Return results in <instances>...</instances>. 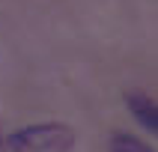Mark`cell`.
Returning a JSON list of instances; mask_svg holds the SVG:
<instances>
[{
  "label": "cell",
  "mask_w": 158,
  "mask_h": 152,
  "mask_svg": "<svg viewBox=\"0 0 158 152\" xmlns=\"http://www.w3.org/2000/svg\"><path fill=\"white\" fill-rule=\"evenodd\" d=\"M110 152H155L149 146V143L137 140V137H131V134H114L110 137Z\"/></svg>",
  "instance_id": "cell-3"
},
{
  "label": "cell",
  "mask_w": 158,
  "mask_h": 152,
  "mask_svg": "<svg viewBox=\"0 0 158 152\" xmlns=\"http://www.w3.org/2000/svg\"><path fill=\"white\" fill-rule=\"evenodd\" d=\"M0 146H3V137H0Z\"/></svg>",
  "instance_id": "cell-4"
},
{
  "label": "cell",
  "mask_w": 158,
  "mask_h": 152,
  "mask_svg": "<svg viewBox=\"0 0 158 152\" xmlns=\"http://www.w3.org/2000/svg\"><path fill=\"white\" fill-rule=\"evenodd\" d=\"M3 143L12 152H69L75 131L63 122H36L12 131Z\"/></svg>",
  "instance_id": "cell-1"
},
{
  "label": "cell",
  "mask_w": 158,
  "mask_h": 152,
  "mask_svg": "<svg viewBox=\"0 0 158 152\" xmlns=\"http://www.w3.org/2000/svg\"><path fill=\"white\" fill-rule=\"evenodd\" d=\"M125 107L131 110V116L146 128V131H152V134L158 131V105H155V98H152L149 92H143V89H128V92H125Z\"/></svg>",
  "instance_id": "cell-2"
}]
</instances>
